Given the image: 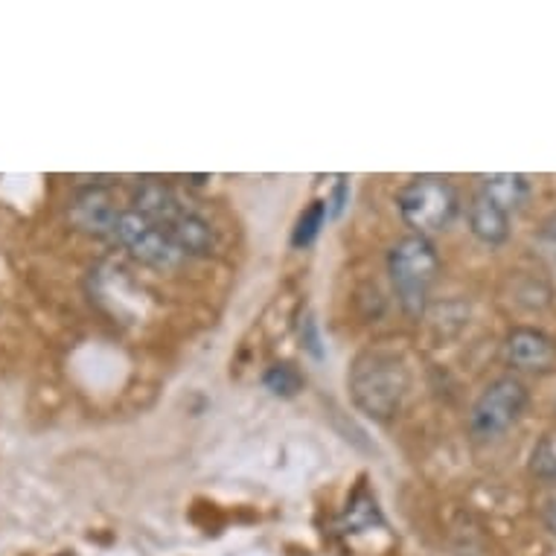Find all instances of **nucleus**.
Wrapping results in <instances>:
<instances>
[{
  "mask_svg": "<svg viewBox=\"0 0 556 556\" xmlns=\"http://www.w3.org/2000/svg\"><path fill=\"white\" fill-rule=\"evenodd\" d=\"M324 222H327V201H312V207H306L301 219H298V228H294V237H292L294 245L298 248L312 245V242L318 239Z\"/></svg>",
  "mask_w": 556,
  "mask_h": 556,
  "instance_id": "9b49d317",
  "label": "nucleus"
},
{
  "mask_svg": "<svg viewBox=\"0 0 556 556\" xmlns=\"http://www.w3.org/2000/svg\"><path fill=\"white\" fill-rule=\"evenodd\" d=\"M408 391V370L391 353H365L350 370V393L365 414L388 420L402 405Z\"/></svg>",
  "mask_w": 556,
  "mask_h": 556,
  "instance_id": "f03ea898",
  "label": "nucleus"
},
{
  "mask_svg": "<svg viewBox=\"0 0 556 556\" xmlns=\"http://www.w3.org/2000/svg\"><path fill=\"white\" fill-rule=\"evenodd\" d=\"M469 228L483 245H502L504 239L510 237V216L478 190L469 204Z\"/></svg>",
  "mask_w": 556,
  "mask_h": 556,
  "instance_id": "1a4fd4ad",
  "label": "nucleus"
},
{
  "mask_svg": "<svg viewBox=\"0 0 556 556\" xmlns=\"http://www.w3.org/2000/svg\"><path fill=\"white\" fill-rule=\"evenodd\" d=\"M111 239L123 245L128 254L140 260V263L155 265V268H175L181 265L187 256L169 242L164 230L157 228L155 222H149L147 216H140L135 207H123L111 228Z\"/></svg>",
  "mask_w": 556,
  "mask_h": 556,
  "instance_id": "423d86ee",
  "label": "nucleus"
},
{
  "mask_svg": "<svg viewBox=\"0 0 556 556\" xmlns=\"http://www.w3.org/2000/svg\"><path fill=\"white\" fill-rule=\"evenodd\" d=\"M481 192L486 199L498 204L507 216L519 211L521 204L528 201L530 184L525 175L519 173H498V175H486L481 184Z\"/></svg>",
  "mask_w": 556,
  "mask_h": 556,
  "instance_id": "9d476101",
  "label": "nucleus"
},
{
  "mask_svg": "<svg viewBox=\"0 0 556 556\" xmlns=\"http://www.w3.org/2000/svg\"><path fill=\"white\" fill-rule=\"evenodd\" d=\"M135 211L155 222L184 256H204L216 248L211 222L187 207L166 184L143 181L135 190Z\"/></svg>",
  "mask_w": 556,
  "mask_h": 556,
  "instance_id": "f257e3e1",
  "label": "nucleus"
},
{
  "mask_svg": "<svg viewBox=\"0 0 556 556\" xmlns=\"http://www.w3.org/2000/svg\"><path fill=\"white\" fill-rule=\"evenodd\" d=\"M542 521H545V528L556 536V495L545 502V510H542Z\"/></svg>",
  "mask_w": 556,
  "mask_h": 556,
  "instance_id": "4468645a",
  "label": "nucleus"
},
{
  "mask_svg": "<svg viewBox=\"0 0 556 556\" xmlns=\"http://www.w3.org/2000/svg\"><path fill=\"white\" fill-rule=\"evenodd\" d=\"M301 374L292 365H274L265 374V388L277 393V396H294V393L301 391Z\"/></svg>",
  "mask_w": 556,
  "mask_h": 556,
  "instance_id": "f8f14e48",
  "label": "nucleus"
},
{
  "mask_svg": "<svg viewBox=\"0 0 556 556\" xmlns=\"http://www.w3.org/2000/svg\"><path fill=\"white\" fill-rule=\"evenodd\" d=\"M440 271V256L426 237H405L388 254V274L400 306L417 318L429 303V292Z\"/></svg>",
  "mask_w": 556,
  "mask_h": 556,
  "instance_id": "7ed1b4c3",
  "label": "nucleus"
},
{
  "mask_svg": "<svg viewBox=\"0 0 556 556\" xmlns=\"http://www.w3.org/2000/svg\"><path fill=\"white\" fill-rule=\"evenodd\" d=\"M539 242H542V248H545L547 254L556 260V213H554V216H547L545 225H542Z\"/></svg>",
  "mask_w": 556,
  "mask_h": 556,
  "instance_id": "ddd939ff",
  "label": "nucleus"
},
{
  "mask_svg": "<svg viewBox=\"0 0 556 556\" xmlns=\"http://www.w3.org/2000/svg\"><path fill=\"white\" fill-rule=\"evenodd\" d=\"M396 207H400L405 225L417 230V237H426V233L448 228L455 222L460 199L446 178L420 175L402 187L396 195Z\"/></svg>",
  "mask_w": 556,
  "mask_h": 556,
  "instance_id": "20e7f679",
  "label": "nucleus"
},
{
  "mask_svg": "<svg viewBox=\"0 0 556 556\" xmlns=\"http://www.w3.org/2000/svg\"><path fill=\"white\" fill-rule=\"evenodd\" d=\"M55 556H76V554H71V551H64V554H55Z\"/></svg>",
  "mask_w": 556,
  "mask_h": 556,
  "instance_id": "2eb2a0df",
  "label": "nucleus"
},
{
  "mask_svg": "<svg viewBox=\"0 0 556 556\" xmlns=\"http://www.w3.org/2000/svg\"><path fill=\"white\" fill-rule=\"evenodd\" d=\"M507 358L519 370H547L556 362L554 341L539 329L519 327L507 338Z\"/></svg>",
  "mask_w": 556,
  "mask_h": 556,
  "instance_id": "6e6552de",
  "label": "nucleus"
},
{
  "mask_svg": "<svg viewBox=\"0 0 556 556\" xmlns=\"http://www.w3.org/2000/svg\"><path fill=\"white\" fill-rule=\"evenodd\" d=\"M119 211L123 207H117L114 192L109 187H102V184L76 190V195L71 199V207H67L76 228L85 230V233H93V237H111V228H114Z\"/></svg>",
  "mask_w": 556,
  "mask_h": 556,
  "instance_id": "0eeeda50",
  "label": "nucleus"
},
{
  "mask_svg": "<svg viewBox=\"0 0 556 556\" xmlns=\"http://www.w3.org/2000/svg\"><path fill=\"white\" fill-rule=\"evenodd\" d=\"M525 405H528V388L513 376H502L493 384H486V391L475 400L469 429L478 440L502 438L504 431L516 426Z\"/></svg>",
  "mask_w": 556,
  "mask_h": 556,
  "instance_id": "39448f33",
  "label": "nucleus"
}]
</instances>
